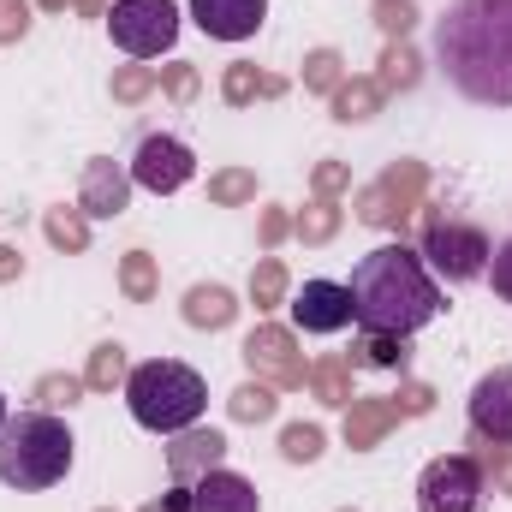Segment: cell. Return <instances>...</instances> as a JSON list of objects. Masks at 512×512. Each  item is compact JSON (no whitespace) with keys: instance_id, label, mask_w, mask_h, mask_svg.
<instances>
[{"instance_id":"cell-8","label":"cell","mask_w":512,"mask_h":512,"mask_svg":"<svg viewBox=\"0 0 512 512\" xmlns=\"http://www.w3.org/2000/svg\"><path fill=\"white\" fill-rule=\"evenodd\" d=\"M417 512H483V471L465 453L429 459L417 477Z\"/></svg>"},{"instance_id":"cell-13","label":"cell","mask_w":512,"mask_h":512,"mask_svg":"<svg viewBox=\"0 0 512 512\" xmlns=\"http://www.w3.org/2000/svg\"><path fill=\"white\" fill-rule=\"evenodd\" d=\"M197 459H203V465H209V471H215V465H221V459H227V435H215V429H209V435H191V429H185V435H179V447H173V453H167V465H173V477H179V483H185V477H191V465H197Z\"/></svg>"},{"instance_id":"cell-4","label":"cell","mask_w":512,"mask_h":512,"mask_svg":"<svg viewBox=\"0 0 512 512\" xmlns=\"http://www.w3.org/2000/svg\"><path fill=\"white\" fill-rule=\"evenodd\" d=\"M126 411L149 435H185L209 411V382L179 358H149L126 376Z\"/></svg>"},{"instance_id":"cell-7","label":"cell","mask_w":512,"mask_h":512,"mask_svg":"<svg viewBox=\"0 0 512 512\" xmlns=\"http://www.w3.org/2000/svg\"><path fill=\"white\" fill-rule=\"evenodd\" d=\"M191 179H197V155H191L185 137H173V131H137V143H131V185H143L155 197H173Z\"/></svg>"},{"instance_id":"cell-9","label":"cell","mask_w":512,"mask_h":512,"mask_svg":"<svg viewBox=\"0 0 512 512\" xmlns=\"http://www.w3.org/2000/svg\"><path fill=\"white\" fill-rule=\"evenodd\" d=\"M292 328L298 334H346L352 328V292L346 280H304L292 298Z\"/></svg>"},{"instance_id":"cell-3","label":"cell","mask_w":512,"mask_h":512,"mask_svg":"<svg viewBox=\"0 0 512 512\" xmlns=\"http://www.w3.org/2000/svg\"><path fill=\"white\" fill-rule=\"evenodd\" d=\"M72 459H78V441H72L66 417H54V411L6 417V429H0V483L6 489H18V495L54 489V483H66Z\"/></svg>"},{"instance_id":"cell-14","label":"cell","mask_w":512,"mask_h":512,"mask_svg":"<svg viewBox=\"0 0 512 512\" xmlns=\"http://www.w3.org/2000/svg\"><path fill=\"white\" fill-rule=\"evenodd\" d=\"M489 286H495V298L501 304H512V239H501L495 245V256H489V274H483Z\"/></svg>"},{"instance_id":"cell-12","label":"cell","mask_w":512,"mask_h":512,"mask_svg":"<svg viewBox=\"0 0 512 512\" xmlns=\"http://www.w3.org/2000/svg\"><path fill=\"white\" fill-rule=\"evenodd\" d=\"M185 495H191V512H262L256 483H251V477H239V471H227V465L203 471Z\"/></svg>"},{"instance_id":"cell-10","label":"cell","mask_w":512,"mask_h":512,"mask_svg":"<svg viewBox=\"0 0 512 512\" xmlns=\"http://www.w3.org/2000/svg\"><path fill=\"white\" fill-rule=\"evenodd\" d=\"M465 411H471V429L483 441H512V364H495L483 382L471 387Z\"/></svg>"},{"instance_id":"cell-5","label":"cell","mask_w":512,"mask_h":512,"mask_svg":"<svg viewBox=\"0 0 512 512\" xmlns=\"http://www.w3.org/2000/svg\"><path fill=\"white\" fill-rule=\"evenodd\" d=\"M423 262H429V274L435 280H453V286H465V280H483L489 274V233L483 227H471V221H459V215H435L429 221V233H423Z\"/></svg>"},{"instance_id":"cell-1","label":"cell","mask_w":512,"mask_h":512,"mask_svg":"<svg viewBox=\"0 0 512 512\" xmlns=\"http://www.w3.org/2000/svg\"><path fill=\"white\" fill-rule=\"evenodd\" d=\"M435 66L453 96L512 108V0H453L435 18Z\"/></svg>"},{"instance_id":"cell-6","label":"cell","mask_w":512,"mask_h":512,"mask_svg":"<svg viewBox=\"0 0 512 512\" xmlns=\"http://www.w3.org/2000/svg\"><path fill=\"white\" fill-rule=\"evenodd\" d=\"M108 36L131 60H155L179 42V6L173 0H114L108 6Z\"/></svg>"},{"instance_id":"cell-2","label":"cell","mask_w":512,"mask_h":512,"mask_svg":"<svg viewBox=\"0 0 512 512\" xmlns=\"http://www.w3.org/2000/svg\"><path fill=\"white\" fill-rule=\"evenodd\" d=\"M346 292H352V322L376 340H411L441 316V280L411 245H376L370 256H358Z\"/></svg>"},{"instance_id":"cell-11","label":"cell","mask_w":512,"mask_h":512,"mask_svg":"<svg viewBox=\"0 0 512 512\" xmlns=\"http://www.w3.org/2000/svg\"><path fill=\"white\" fill-rule=\"evenodd\" d=\"M268 18V0H191V24L215 42H251Z\"/></svg>"},{"instance_id":"cell-15","label":"cell","mask_w":512,"mask_h":512,"mask_svg":"<svg viewBox=\"0 0 512 512\" xmlns=\"http://www.w3.org/2000/svg\"><path fill=\"white\" fill-rule=\"evenodd\" d=\"M6 417H12V411H6V393H0V429H6Z\"/></svg>"}]
</instances>
